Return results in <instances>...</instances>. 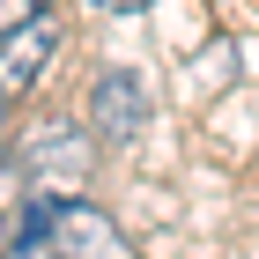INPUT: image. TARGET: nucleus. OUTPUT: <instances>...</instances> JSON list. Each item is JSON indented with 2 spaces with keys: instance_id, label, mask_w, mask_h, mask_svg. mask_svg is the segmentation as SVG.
I'll return each mask as SVG.
<instances>
[{
  "instance_id": "6",
  "label": "nucleus",
  "mask_w": 259,
  "mask_h": 259,
  "mask_svg": "<svg viewBox=\"0 0 259 259\" xmlns=\"http://www.w3.org/2000/svg\"><path fill=\"white\" fill-rule=\"evenodd\" d=\"M8 259H52V252H45L37 237H15V252H8Z\"/></svg>"
},
{
  "instance_id": "1",
  "label": "nucleus",
  "mask_w": 259,
  "mask_h": 259,
  "mask_svg": "<svg viewBox=\"0 0 259 259\" xmlns=\"http://www.w3.org/2000/svg\"><path fill=\"white\" fill-rule=\"evenodd\" d=\"M15 237H37L52 259H141L134 237H126L104 207H89V200H37V207L15 222Z\"/></svg>"
},
{
  "instance_id": "7",
  "label": "nucleus",
  "mask_w": 259,
  "mask_h": 259,
  "mask_svg": "<svg viewBox=\"0 0 259 259\" xmlns=\"http://www.w3.org/2000/svg\"><path fill=\"white\" fill-rule=\"evenodd\" d=\"M15 252V222H8V207H0V259Z\"/></svg>"
},
{
  "instance_id": "2",
  "label": "nucleus",
  "mask_w": 259,
  "mask_h": 259,
  "mask_svg": "<svg viewBox=\"0 0 259 259\" xmlns=\"http://www.w3.org/2000/svg\"><path fill=\"white\" fill-rule=\"evenodd\" d=\"M89 134L104 141V148H134L141 134H148V119H156V97H148V81L134 74V67H104L97 81H89Z\"/></svg>"
},
{
  "instance_id": "8",
  "label": "nucleus",
  "mask_w": 259,
  "mask_h": 259,
  "mask_svg": "<svg viewBox=\"0 0 259 259\" xmlns=\"http://www.w3.org/2000/svg\"><path fill=\"white\" fill-rule=\"evenodd\" d=\"M97 8H104V15H126V8H141V0H97Z\"/></svg>"
},
{
  "instance_id": "4",
  "label": "nucleus",
  "mask_w": 259,
  "mask_h": 259,
  "mask_svg": "<svg viewBox=\"0 0 259 259\" xmlns=\"http://www.w3.org/2000/svg\"><path fill=\"white\" fill-rule=\"evenodd\" d=\"M22 163L37 178H74V170H89V141H81V126H45L22 141Z\"/></svg>"
},
{
  "instance_id": "3",
  "label": "nucleus",
  "mask_w": 259,
  "mask_h": 259,
  "mask_svg": "<svg viewBox=\"0 0 259 259\" xmlns=\"http://www.w3.org/2000/svg\"><path fill=\"white\" fill-rule=\"evenodd\" d=\"M52 52H60V15L52 8L30 15V22H15V30H0V89L8 97H30L37 74L52 67Z\"/></svg>"
},
{
  "instance_id": "9",
  "label": "nucleus",
  "mask_w": 259,
  "mask_h": 259,
  "mask_svg": "<svg viewBox=\"0 0 259 259\" xmlns=\"http://www.w3.org/2000/svg\"><path fill=\"white\" fill-rule=\"evenodd\" d=\"M0 104H8V89H0Z\"/></svg>"
},
{
  "instance_id": "5",
  "label": "nucleus",
  "mask_w": 259,
  "mask_h": 259,
  "mask_svg": "<svg viewBox=\"0 0 259 259\" xmlns=\"http://www.w3.org/2000/svg\"><path fill=\"white\" fill-rule=\"evenodd\" d=\"M52 0H0V30H15V22H30V15H45Z\"/></svg>"
}]
</instances>
